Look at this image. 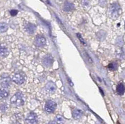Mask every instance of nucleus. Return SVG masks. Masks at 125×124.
I'll return each mask as SVG.
<instances>
[{
	"label": "nucleus",
	"mask_w": 125,
	"mask_h": 124,
	"mask_svg": "<svg viewBox=\"0 0 125 124\" xmlns=\"http://www.w3.org/2000/svg\"><path fill=\"white\" fill-rule=\"evenodd\" d=\"M110 17L113 19H116L119 16L121 13V9L118 3H113L109 8V10Z\"/></svg>",
	"instance_id": "nucleus-1"
},
{
	"label": "nucleus",
	"mask_w": 125,
	"mask_h": 124,
	"mask_svg": "<svg viewBox=\"0 0 125 124\" xmlns=\"http://www.w3.org/2000/svg\"><path fill=\"white\" fill-rule=\"evenodd\" d=\"M11 103L14 106H22L24 103V97L21 92H17L11 99Z\"/></svg>",
	"instance_id": "nucleus-2"
},
{
	"label": "nucleus",
	"mask_w": 125,
	"mask_h": 124,
	"mask_svg": "<svg viewBox=\"0 0 125 124\" xmlns=\"http://www.w3.org/2000/svg\"><path fill=\"white\" fill-rule=\"evenodd\" d=\"M26 76L25 74L21 71L16 72L12 77V80L13 82L18 85L24 84L26 81Z\"/></svg>",
	"instance_id": "nucleus-3"
},
{
	"label": "nucleus",
	"mask_w": 125,
	"mask_h": 124,
	"mask_svg": "<svg viewBox=\"0 0 125 124\" xmlns=\"http://www.w3.org/2000/svg\"><path fill=\"white\" fill-rule=\"evenodd\" d=\"M53 62H54V59L52 56L50 54L46 55L45 56L43 57L42 59V63L43 65L46 68H50L52 65H53Z\"/></svg>",
	"instance_id": "nucleus-4"
},
{
	"label": "nucleus",
	"mask_w": 125,
	"mask_h": 124,
	"mask_svg": "<svg viewBox=\"0 0 125 124\" xmlns=\"http://www.w3.org/2000/svg\"><path fill=\"white\" fill-rule=\"evenodd\" d=\"M56 108V104L53 100H48L46 101L44 106L45 111L48 113H53Z\"/></svg>",
	"instance_id": "nucleus-5"
},
{
	"label": "nucleus",
	"mask_w": 125,
	"mask_h": 124,
	"mask_svg": "<svg viewBox=\"0 0 125 124\" xmlns=\"http://www.w3.org/2000/svg\"><path fill=\"white\" fill-rule=\"evenodd\" d=\"M26 122L28 124H36L38 122V117L35 113L30 112L26 118Z\"/></svg>",
	"instance_id": "nucleus-6"
},
{
	"label": "nucleus",
	"mask_w": 125,
	"mask_h": 124,
	"mask_svg": "<svg viewBox=\"0 0 125 124\" xmlns=\"http://www.w3.org/2000/svg\"><path fill=\"white\" fill-rule=\"evenodd\" d=\"M46 40L43 36H37L34 40V44L38 47H43L46 45Z\"/></svg>",
	"instance_id": "nucleus-7"
},
{
	"label": "nucleus",
	"mask_w": 125,
	"mask_h": 124,
	"mask_svg": "<svg viewBox=\"0 0 125 124\" xmlns=\"http://www.w3.org/2000/svg\"><path fill=\"white\" fill-rule=\"evenodd\" d=\"M10 84H11V79H10V77H8V76H4V75L1 76V85L2 87L8 88L10 86Z\"/></svg>",
	"instance_id": "nucleus-8"
},
{
	"label": "nucleus",
	"mask_w": 125,
	"mask_h": 124,
	"mask_svg": "<svg viewBox=\"0 0 125 124\" xmlns=\"http://www.w3.org/2000/svg\"><path fill=\"white\" fill-rule=\"evenodd\" d=\"M45 90L49 94H53L56 91V86L53 83V82H48L45 86Z\"/></svg>",
	"instance_id": "nucleus-9"
},
{
	"label": "nucleus",
	"mask_w": 125,
	"mask_h": 124,
	"mask_svg": "<svg viewBox=\"0 0 125 124\" xmlns=\"http://www.w3.org/2000/svg\"><path fill=\"white\" fill-rule=\"evenodd\" d=\"M24 29L28 34H33L36 30V26L31 23H26L24 25Z\"/></svg>",
	"instance_id": "nucleus-10"
},
{
	"label": "nucleus",
	"mask_w": 125,
	"mask_h": 124,
	"mask_svg": "<svg viewBox=\"0 0 125 124\" xmlns=\"http://www.w3.org/2000/svg\"><path fill=\"white\" fill-rule=\"evenodd\" d=\"M73 117L74 118V119H76V120H78V119H80V118L82 117L83 116V112L81 111L80 109H74L73 112Z\"/></svg>",
	"instance_id": "nucleus-11"
},
{
	"label": "nucleus",
	"mask_w": 125,
	"mask_h": 124,
	"mask_svg": "<svg viewBox=\"0 0 125 124\" xmlns=\"http://www.w3.org/2000/svg\"><path fill=\"white\" fill-rule=\"evenodd\" d=\"M125 92V86L123 83H119L116 87V92L118 95H123Z\"/></svg>",
	"instance_id": "nucleus-12"
},
{
	"label": "nucleus",
	"mask_w": 125,
	"mask_h": 124,
	"mask_svg": "<svg viewBox=\"0 0 125 124\" xmlns=\"http://www.w3.org/2000/svg\"><path fill=\"white\" fill-rule=\"evenodd\" d=\"M0 52H1V56L3 57H6L8 56L9 53V50L6 46H4L1 45V49H0Z\"/></svg>",
	"instance_id": "nucleus-13"
},
{
	"label": "nucleus",
	"mask_w": 125,
	"mask_h": 124,
	"mask_svg": "<svg viewBox=\"0 0 125 124\" xmlns=\"http://www.w3.org/2000/svg\"><path fill=\"white\" fill-rule=\"evenodd\" d=\"M74 6L73 4L71 3H70L68 1H66L64 4V10L65 11H71L74 9Z\"/></svg>",
	"instance_id": "nucleus-14"
},
{
	"label": "nucleus",
	"mask_w": 125,
	"mask_h": 124,
	"mask_svg": "<svg viewBox=\"0 0 125 124\" xmlns=\"http://www.w3.org/2000/svg\"><path fill=\"white\" fill-rule=\"evenodd\" d=\"M9 95V92L6 89V88L2 87L1 89V93H0V95H1V98H6Z\"/></svg>",
	"instance_id": "nucleus-15"
},
{
	"label": "nucleus",
	"mask_w": 125,
	"mask_h": 124,
	"mask_svg": "<svg viewBox=\"0 0 125 124\" xmlns=\"http://www.w3.org/2000/svg\"><path fill=\"white\" fill-rule=\"evenodd\" d=\"M0 30H1V33H3L4 32H6L8 29V26L6 23H1V25H0Z\"/></svg>",
	"instance_id": "nucleus-16"
},
{
	"label": "nucleus",
	"mask_w": 125,
	"mask_h": 124,
	"mask_svg": "<svg viewBox=\"0 0 125 124\" xmlns=\"http://www.w3.org/2000/svg\"><path fill=\"white\" fill-rule=\"evenodd\" d=\"M108 68L111 71H115L118 68V64L115 62H113L108 65Z\"/></svg>",
	"instance_id": "nucleus-17"
},
{
	"label": "nucleus",
	"mask_w": 125,
	"mask_h": 124,
	"mask_svg": "<svg viewBox=\"0 0 125 124\" xmlns=\"http://www.w3.org/2000/svg\"><path fill=\"white\" fill-rule=\"evenodd\" d=\"M55 122L58 124H64V119L61 115H58L56 117Z\"/></svg>",
	"instance_id": "nucleus-18"
},
{
	"label": "nucleus",
	"mask_w": 125,
	"mask_h": 124,
	"mask_svg": "<svg viewBox=\"0 0 125 124\" xmlns=\"http://www.w3.org/2000/svg\"><path fill=\"white\" fill-rule=\"evenodd\" d=\"M8 109V105L6 104H3L1 105V111L4 112L6 111V109Z\"/></svg>",
	"instance_id": "nucleus-19"
},
{
	"label": "nucleus",
	"mask_w": 125,
	"mask_h": 124,
	"mask_svg": "<svg viewBox=\"0 0 125 124\" xmlns=\"http://www.w3.org/2000/svg\"><path fill=\"white\" fill-rule=\"evenodd\" d=\"M10 14H11V16H16L18 14V11L17 10H11V11H10Z\"/></svg>",
	"instance_id": "nucleus-20"
},
{
	"label": "nucleus",
	"mask_w": 125,
	"mask_h": 124,
	"mask_svg": "<svg viewBox=\"0 0 125 124\" xmlns=\"http://www.w3.org/2000/svg\"><path fill=\"white\" fill-rule=\"evenodd\" d=\"M48 124H54V123L53 122H49Z\"/></svg>",
	"instance_id": "nucleus-21"
},
{
	"label": "nucleus",
	"mask_w": 125,
	"mask_h": 124,
	"mask_svg": "<svg viewBox=\"0 0 125 124\" xmlns=\"http://www.w3.org/2000/svg\"></svg>",
	"instance_id": "nucleus-22"
}]
</instances>
